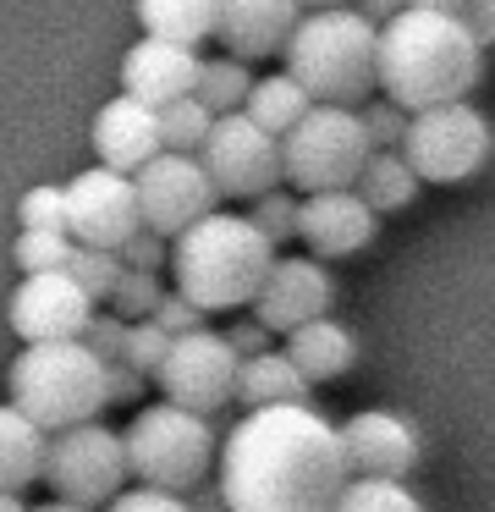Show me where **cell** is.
<instances>
[{
  "label": "cell",
  "mask_w": 495,
  "mask_h": 512,
  "mask_svg": "<svg viewBox=\"0 0 495 512\" xmlns=\"http://www.w3.org/2000/svg\"><path fill=\"white\" fill-rule=\"evenodd\" d=\"M418 188H424V177L413 171V160H407L402 149H374L369 166H363V177H358V193H363V199H369L380 215L407 210V204L418 199Z\"/></svg>",
  "instance_id": "cell-24"
},
{
  "label": "cell",
  "mask_w": 495,
  "mask_h": 512,
  "mask_svg": "<svg viewBox=\"0 0 495 512\" xmlns=\"http://www.w3.org/2000/svg\"><path fill=\"white\" fill-rule=\"evenodd\" d=\"M253 221L264 226V237L270 243H292L297 237V221H303V204L292 199V193H264V199H253Z\"/></svg>",
  "instance_id": "cell-35"
},
{
  "label": "cell",
  "mask_w": 495,
  "mask_h": 512,
  "mask_svg": "<svg viewBox=\"0 0 495 512\" xmlns=\"http://www.w3.org/2000/svg\"><path fill=\"white\" fill-rule=\"evenodd\" d=\"M33 512H94V507H77V501H61V496H55V501H44V507H33Z\"/></svg>",
  "instance_id": "cell-47"
},
{
  "label": "cell",
  "mask_w": 495,
  "mask_h": 512,
  "mask_svg": "<svg viewBox=\"0 0 495 512\" xmlns=\"http://www.w3.org/2000/svg\"><path fill=\"white\" fill-rule=\"evenodd\" d=\"M204 314H209V309H198V303L187 298V292H165L160 309H154L149 320H160L171 336H187V331H204Z\"/></svg>",
  "instance_id": "cell-40"
},
{
  "label": "cell",
  "mask_w": 495,
  "mask_h": 512,
  "mask_svg": "<svg viewBox=\"0 0 495 512\" xmlns=\"http://www.w3.org/2000/svg\"><path fill=\"white\" fill-rule=\"evenodd\" d=\"M286 353H292V364L319 386V380L347 375L352 358H358V342H352V331H347L341 320L319 314V320H308V325H297V331H286Z\"/></svg>",
  "instance_id": "cell-22"
},
{
  "label": "cell",
  "mask_w": 495,
  "mask_h": 512,
  "mask_svg": "<svg viewBox=\"0 0 495 512\" xmlns=\"http://www.w3.org/2000/svg\"><path fill=\"white\" fill-rule=\"evenodd\" d=\"M308 386L314 380L303 375V369L292 364V353H253V358H242V369H237V402L242 408H275V402H308Z\"/></svg>",
  "instance_id": "cell-23"
},
{
  "label": "cell",
  "mask_w": 495,
  "mask_h": 512,
  "mask_svg": "<svg viewBox=\"0 0 495 512\" xmlns=\"http://www.w3.org/2000/svg\"><path fill=\"white\" fill-rule=\"evenodd\" d=\"M490 149H495V127L484 122V111H473L468 100H451L413 111L402 155L413 160V171L424 182H468L490 160Z\"/></svg>",
  "instance_id": "cell-10"
},
{
  "label": "cell",
  "mask_w": 495,
  "mask_h": 512,
  "mask_svg": "<svg viewBox=\"0 0 495 512\" xmlns=\"http://www.w3.org/2000/svg\"><path fill=\"white\" fill-rule=\"evenodd\" d=\"M132 474V457H127V435H116L110 424L83 419V424H66V430L50 435V490L61 501H77V507H110L121 496Z\"/></svg>",
  "instance_id": "cell-8"
},
{
  "label": "cell",
  "mask_w": 495,
  "mask_h": 512,
  "mask_svg": "<svg viewBox=\"0 0 495 512\" xmlns=\"http://www.w3.org/2000/svg\"><path fill=\"white\" fill-rule=\"evenodd\" d=\"M226 342L237 347L242 358H253V353H264V347H270V325H264V320H248V325H231V331H226Z\"/></svg>",
  "instance_id": "cell-43"
},
{
  "label": "cell",
  "mask_w": 495,
  "mask_h": 512,
  "mask_svg": "<svg viewBox=\"0 0 495 512\" xmlns=\"http://www.w3.org/2000/svg\"><path fill=\"white\" fill-rule=\"evenodd\" d=\"M94 155H99V166H116V171H127V177H138L154 155H165L160 105H143L138 94L121 89L116 100L94 116Z\"/></svg>",
  "instance_id": "cell-18"
},
{
  "label": "cell",
  "mask_w": 495,
  "mask_h": 512,
  "mask_svg": "<svg viewBox=\"0 0 495 512\" xmlns=\"http://www.w3.org/2000/svg\"><path fill=\"white\" fill-rule=\"evenodd\" d=\"M171 237L165 232H154V226H138V232L127 237V248H121V259H127L132 270H165L171 265Z\"/></svg>",
  "instance_id": "cell-37"
},
{
  "label": "cell",
  "mask_w": 495,
  "mask_h": 512,
  "mask_svg": "<svg viewBox=\"0 0 495 512\" xmlns=\"http://www.w3.org/2000/svg\"><path fill=\"white\" fill-rule=\"evenodd\" d=\"M66 199H72V237L88 248H127V237L143 226L138 177L116 166L77 171L66 182Z\"/></svg>",
  "instance_id": "cell-14"
},
{
  "label": "cell",
  "mask_w": 495,
  "mask_h": 512,
  "mask_svg": "<svg viewBox=\"0 0 495 512\" xmlns=\"http://www.w3.org/2000/svg\"><path fill=\"white\" fill-rule=\"evenodd\" d=\"M17 221L22 226H44V232H72V199H66V188H28L17 204Z\"/></svg>",
  "instance_id": "cell-33"
},
{
  "label": "cell",
  "mask_w": 495,
  "mask_h": 512,
  "mask_svg": "<svg viewBox=\"0 0 495 512\" xmlns=\"http://www.w3.org/2000/svg\"><path fill=\"white\" fill-rule=\"evenodd\" d=\"M413 6H435V12H462L468 0H413Z\"/></svg>",
  "instance_id": "cell-48"
},
{
  "label": "cell",
  "mask_w": 495,
  "mask_h": 512,
  "mask_svg": "<svg viewBox=\"0 0 495 512\" xmlns=\"http://www.w3.org/2000/svg\"><path fill=\"white\" fill-rule=\"evenodd\" d=\"M308 12H325V6H358V0H303Z\"/></svg>",
  "instance_id": "cell-49"
},
{
  "label": "cell",
  "mask_w": 495,
  "mask_h": 512,
  "mask_svg": "<svg viewBox=\"0 0 495 512\" xmlns=\"http://www.w3.org/2000/svg\"><path fill=\"white\" fill-rule=\"evenodd\" d=\"M281 155H286V182L297 193L358 188L363 166L374 155V138H369L363 111H352V105H314L281 138Z\"/></svg>",
  "instance_id": "cell-7"
},
{
  "label": "cell",
  "mask_w": 495,
  "mask_h": 512,
  "mask_svg": "<svg viewBox=\"0 0 495 512\" xmlns=\"http://www.w3.org/2000/svg\"><path fill=\"white\" fill-rule=\"evenodd\" d=\"M484 78V45L457 12L407 6L380 28V89L407 111L468 100Z\"/></svg>",
  "instance_id": "cell-2"
},
{
  "label": "cell",
  "mask_w": 495,
  "mask_h": 512,
  "mask_svg": "<svg viewBox=\"0 0 495 512\" xmlns=\"http://www.w3.org/2000/svg\"><path fill=\"white\" fill-rule=\"evenodd\" d=\"M303 0H220V23L215 39L242 61H264V56H286L297 23H303Z\"/></svg>",
  "instance_id": "cell-20"
},
{
  "label": "cell",
  "mask_w": 495,
  "mask_h": 512,
  "mask_svg": "<svg viewBox=\"0 0 495 512\" xmlns=\"http://www.w3.org/2000/svg\"><path fill=\"white\" fill-rule=\"evenodd\" d=\"M127 457H132V479L138 485H160V490H198L215 468V430L209 413L176 408V402H154L138 408L127 430Z\"/></svg>",
  "instance_id": "cell-6"
},
{
  "label": "cell",
  "mask_w": 495,
  "mask_h": 512,
  "mask_svg": "<svg viewBox=\"0 0 495 512\" xmlns=\"http://www.w3.org/2000/svg\"><path fill=\"white\" fill-rule=\"evenodd\" d=\"M347 479V441L314 402L248 408L220 446L231 512H330Z\"/></svg>",
  "instance_id": "cell-1"
},
{
  "label": "cell",
  "mask_w": 495,
  "mask_h": 512,
  "mask_svg": "<svg viewBox=\"0 0 495 512\" xmlns=\"http://www.w3.org/2000/svg\"><path fill=\"white\" fill-rule=\"evenodd\" d=\"M105 369H110V402H132L143 391V380H149L138 364H127V358H116V364H105Z\"/></svg>",
  "instance_id": "cell-42"
},
{
  "label": "cell",
  "mask_w": 495,
  "mask_h": 512,
  "mask_svg": "<svg viewBox=\"0 0 495 512\" xmlns=\"http://www.w3.org/2000/svg\"><path fill=\"white\" fill-rule=\"evenodd\" d=\"M330 512H424V501L407 490V479L358 474V479H347V490H341V501Z\"/></svg>",
  "instance_id": "cell-27"
},
{
  "label": "cell",
  "mask_w": 495,
  "mask_h": 512,
  "mask_svg": "<svg viewBox=\"0 0 495 512\" xmlns=\"http://www.w3.org/2000/svg\"><path fill=\"white\" fill-rule=\"evenodd\" d=\"M176 292L198 303V309H242L259 298V287L275 270V243L253 215H220L209 210L193 221L171 248Z\"/></svg>",
  "instance_id": "cell-3"
},
{
  "label": "cell",
  "mask_w": 495,
  "mask_h": 512,
  "mask_svg": "<svg viewBox=\"0 0 495 512\" xmlns=\"http://www.w3.org/2000/svg\"><path fill=\"white\" fill-rule=\"evenodd\" d=\"M237 369L242 353L215 331H187L171 342L165 364L154 369V386H160L165 402L176 408H193V413H220L237 402Z\"/></svg>",
  "instance_id": "cell-11"
},
{
  "label": "cell",
  "mask_w": 495,
  "mask_h": 512,
  "mask_svg": "<svg viewBox=\"0 0 495 512\" xmlns=\"http://www.w3.org/2000/svg\"><path fill=\"white\" fill-rule=\"evenodd\" d=\"M407 6H413V0H358V12L369 17V23H380V28L391 23V17H402Z\"/></svg>",
  "instance_id": "cell-44"
},
{
  "label": "cell",
  "mask_w": 495,
  "mask_h": 512,
  "mask_svg": "<svg viewBox=\"0 0 495 512\" xmlns=\"http://www.w3.org/2000/svg\"><path fill=\"white\" fill-rule=\"evenodd\" d=\"M17 270L22 276H33V270H66L77 254V237L72 232H44V226H22L17 237Z\"/></svg>",
  "instance_id": "cell-30"
},
{
  "label": "cell",
  "mask_w": 495,
  "mask_h": 512,
  "mask_svg": "<svg viewBox=\"0 0 495 512\" xmlns=\"http://www.w3.org/2000/svg\"><path fill=\"white\" fill-rule=\"evenodd\" d=\"M281 61L319 105H369L380 89V23H369L358 6L303 12Z\"/></svg>",
  "instance_id": "cell-4"
},
{
  "label": "cell",
  "mask_w": 495,
  "mask_h": 512,
  "mask_svg": "<svg viewBox=\"0 0 495 512\" xmlns=\"http://www.w3.org/2000/svg\"><path fill=\"white\" fill-rule=\"evenodd\" d=\"M330 303H336V281H330L325 259H275L270 281L259 287V298H253V320H264L270 331H297V325L319 320V314H330Z\"/></svg>",
  "instance_id": "cell-15"
},
{
  "label": "cell",
  "mask_w": 495,
  "mask_h": 512,
  "mask_svg": "<svg viewBox=\"0 0 495 512\" xmlns=\"http://www.w3.org/2000/svg\"><path fill=\"white\" fill-rule=\"evenodd\" d=\"M209 127H215V111H209L198 94H187V100L176 105H160V133H165V149H182V155H198L209 138Z\"/></svg>",
  "instance_id": "cell-29"
},
{
  "label": "cell",
  "mask_w": 495,
  "mask_h": 512,
  "mask_svg": "<svg viewBox=\"0 0 495 512\" xmlns=\"http://www.w3.org/2000/svg\"><path fill=\"white\" fill-rule=\"evenodd\" d=\"M66 270L83 281L94 303H110V292H116L127 259H121V248H88V243H77V254H72V265H66Z\"/></svg>",
  "instance_id": "cell-31"
},
{
  "label": "cell",
  "mask_w": 495,
  "mask_h": 512,
  "mask_svg": "<svg viewBox=\"0 0 495 512\" xmlns=\"http://www.w3.org/2000/svg\"><path fill=\"white\" fill-rule=\"evenodd\" d=\"M160 298H165V281H160V270H121V281H116V292H110V309L116 314H127V320H149L154 309H160Z\"/></svg>",
  "instance_id": "cell-32"
},
{
  "label": "cell",
  "mask_w": 495,
  "mask_h": 512,
  "mask_svg": "<svg viewBox=\"0 0 495 512\" xmlns=\"http://www.w3.org/2000/svg\"><path fill=\"white\" fill-rule=\"evenodd\" d=\"M374 221H380V210L358 188H330V193H308L303 199L297 237L319 259H347V254H363L374 243Z\"/></svg>",
  "instance_id": "cell-17"
},
{
  "label": "cell",
  "mask_w": 495,
  "mask_h": 512,
  "mask_svg": "<svg viewBox=\"0 0 495 512\" xmlns=\"http://www.w3.org/2000/svg\"><path fill=\"white\" fill-rule=\"evenodd\" d=\"M363 122H369L374 149H402L407 144V127H413V111H407V105H396L391 94H385V100L363 105Z\"/></svg>",
  "instance_id": "cell-36"
},
{
  "label": "cell",
  "mask_w": 495,
  "mask_h": 512,
  "mask_svg": "<svg viewBox=\"0 0 495 512\" xmlns=\"http://www.w3.org/2000/svg\"><path fill=\"white\" fill-rule=\"evenodd\" d=\"M193 512H231L226 490H220V485H209V479H204V485L193 490Z\"/></svg>",
  "instance_id": "cell-45"
},
{
  "label": "cell",
  "mask_w": 495,
  "mask_h": 512,
  "mask_svg": "<svg viewBox=\"0 0 495 512\" xmlns=\"http://www.w3.org/2000/svg\"><path fill=\"white\" fill-rule=\"evenodd\" d=\"M50 468V430L17 402L0 408V490H28Z\"/></svg>",
  "instance_id": "cell-21"
},
{
  "label": "cell",
  "mask_w": 495,
  "mask_h": 512,
  "mask_svg": "<svg viewBox=\"0 0 495 512\" xmlns=\"http://www.w3.org/2000/svg\"><path fill=\"white\" fill-rule=\"evenodd\" d=\"M248 94H253V72H248V61H242V56H231V50H226V61H204V72H198V100H204L215 116L242 111Z\"/></svg>",
  "instance_id": "cell-28"
},
{
  "label": "cell",
  "mask_w": 495,
  "mask_h": 512,
  "mask_svg": "<svg viewBox=\"0 0 495 512\" xmlns=\"http://www.w3.org/2000/svg\"><path fill=\"white\" fill-rule=\"evenodd\" d=\"M127 331H132V320L110 309V314H94V325H88L83 342L94 347V353L105 358V364H116V358H127Z\"/></svg>",
  "instance_id": "cell-39"
},
{
  "label": "cell",
  "mask_w": 495,
  "mask_h": 512,
  "mask_svg": "<svg viewBox=\"0 0 495 512\" xmlns=\"http://www.w3.org/2000/svg\"><path fill=\"white\" fill-rule=\"evenodd\" d=\"M171 342H176V336L165 331L160 320H132V331H127V364H138L143 375L154 380V369L165 364V353H171Z\"/></svg>",
  "instance_id": "cell-34"
},
{
  "label": "cell",
  "mask_w": 495,
  "mask_h": 512,
  "mask_svg": "<svg viewBox=\"0 0 495 512\" xmlns=\"http://www.w3.org/2000/svg\"><path fill=\"white\" fill-rule=\"evenodd\" d=\"M314 105H319V100L292 78V72H270V78H253V94H248V105H242V111H248L253 122H264L270 133L286 138L308 111H314Z\"/></svg>",
  "instance_id": "cell-25"
},
{
  "label": "cell",
  "mask_w": 495,
  "mask_h": 512,
  "mask_svg": "<svg viewBox=\"0 0 495 512\" xmlns=\"http://www.w3.org/2000/svg\"><path fill=\"white\" fill-rule=\"evenodd\" d=\"M457 17H462V23H468V34L479 39L484 50L495 45V0H468V6H462Z\"/></svg>",
  "instance_id": "cell-41"
},
{
  "label": "cell",
  "mask_w": 495,
  "mask_h": 512,
  "mask_svg": "<svg viewBox=\"0 0 495 512\" xmlns=\"http://www.w3.org/2000/svg\"><path fill=\"white\" fill-rule=\"evenodd\" d=\"M0 512H33V507H22V490H0Z\"/></svg>",
  "instance_id": "cell-46"
},
{
  "label": "cell",
  "mask_w": 495,
  "mask_h": 512,
  "mask_svg": "<svg viewBox=\"0 0 495 512\" xmlns=\"http://www.w3.org/2000/svg\"><path fill=\"white\" fill-rule=\"evenodd\" d=\"M11 402L44 424V430H66V424L99 419L110 408V369L83 336L72 342H28L11 358Z\"/></svg>",
  "instance_id": "cell-5"
},
{
  "label": "cell",
  "mask_w": 495,
  "mask_h": 512,
  "mask_svg": "<svg viewBox=\"0 0 495 512\" xmlns=\"http://www.w3.org/2000/svg\"><path fill=\"white\" fill-rule=\"evenodd\" d=\"M198 45H182V39H160L143 34L138 45L121 56V89L138 94L143 105H176L187 94H198Z\"/></svg>",
  "instance_id": "cell-16"
},
{
  "label": "cell",
  "mask_w": 495,
  "mask_h": 512,
  "mask_svg": "<svg viewBox=\"0 0 495 512\" xmlns=\"http://www.w3.org/2000/svg\"><path fill=\"white\" fill-rule=\"evenodd\" d=\"M352 474H380V479H407L418 468V430L391 408H363L341 424Z\"/></svg>",
  "instance_id": "cell-19"
},
{
  "label": "cell",
  "mask_w": 495,
  "mask_h": 512,
  "mask_svg": "<svg viewBox=\"0 0 495 512\" xmlns=\"http://www.w3.org/2000/svg\"><path fill=\"white\" fill-rule=\"evenodd\" d=\"M6 320L22 342H72V336H88V325H94V298L72 270H33L11 292Z\"/></svg>",
  "instance_id": "cell-13"
},
{
  "label": "cell",
  "mask_w": 495,
  "mask_h": 512,
  "mask_svg": "<svg viewBox=\"0 0 495 512\" xmlns=\"http://www.w3.org/2000/svg\"><path fill=\"white\" fill-rule=\"evenodd\" d=\"M138 199H143V226H154L165 237H182L193 221H204L215 210L220 188L198 155L165 149V155H154L138 171Z\"/></svg>",
  "instance_id": "cell-12"
},
{
  "label": "cell",
  "mask_w": 495,
  "mask_h": 512,
  "mask_svg": "<svg viewBox=\"0 0 495 512\" xmlns=\"http://www.w3.org/2000/svg\"><path fill=\"white\" fill-rule=\"evenodd\" d=\"M105 512H193V501H182V490L138 485V490H121Z\"/></svg>",
  "instance_id": "cell-38"
},
{
  "label": "cell",
  "mask_w": 495,
  "mask_h": 512,
  "mask_svg": "<svg viewBox=\"0 0 495 512\" xmlns=\"http://www.w3.org/2000/svg\"><path fill=\"white\" fill-rule=\"evenodd\" d=\"M138 23H143V34L198 45V39L215 34L220 0H138Z\"/></svg>",
  "instance_id": "cell-26"
},
{
  "label": "cell",
  "mask_w": 495,
  "mask_h": 512,
  "mask_svg": "<svg viewBox=\"0 0 495 512\" xmlns=\"http://www.w3.org/2000/svg\"><path fill=\"white\" fill-rule=\"evenodd\" d=\"M198 160L209 166L220 199H264L286 182V155H281V133H270L264 122H253L248 111H226L215 116Z\"/></svg>",
  "instance_id": "cell-9"
}]
</instances>
